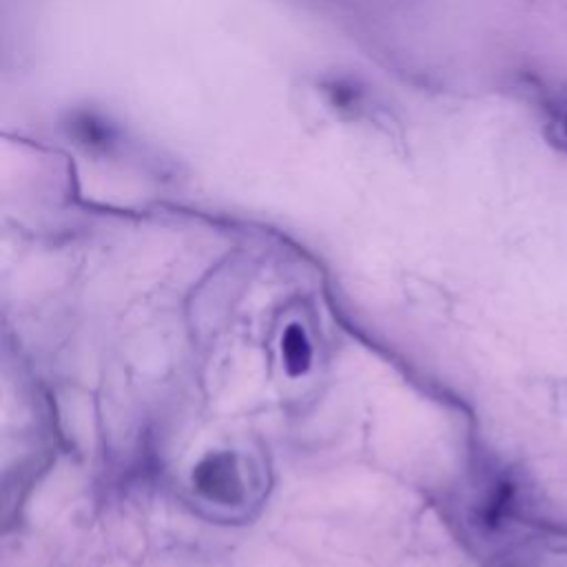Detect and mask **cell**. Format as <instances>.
Here are the masks:
<instances>
[{
	"mask_svg": "<svg viewBox=\"0 0 567 567\" xmlns=\"http://www.w3.org/2000/svg\"><path fill=\"white\" fill-rule=\"evenodd\" d=\"M193 481L213 501L233 503L242 496V479L233 454H211L197 466Z\"/></svg>",
	"mask_w": 567,
	"mask_h": 567,
	"instance_id": "1",
	"label": "cell"
},
{
	"mask_svg": "<svg viewBox=\"0 0 567 567\" xmlns=\"http://www.w3.org/2000/svg\"><path fill=\"white\" fill-rule=\"evenodd\" d=\"M281 357H284V366H287L289 375H293V377H300L311 368L313 351H311L309 338L302 327L293 324V327H289L287 333H284Z\"/></svg>",
	"mask_w": 567,
	"mask_h": 567,
	"instance_id": "2",
	"label": "cell"
},
{
	"mask_svg": "<svg viewBox=\"0 0 567 567\" xmlns=\"http://www.w3.org/2000/svg\"><path fill=\"white\" fill-rule=\"evenodd\" d=\"M558 129H560V133H563V138L567 140V109L560 114V118H558V125H556Z\"/></svg>",
	"mask_w": 567,
	"mask_h": 567,
	"instance_id": "3",
	"label": "cell"
}]
</instances>
